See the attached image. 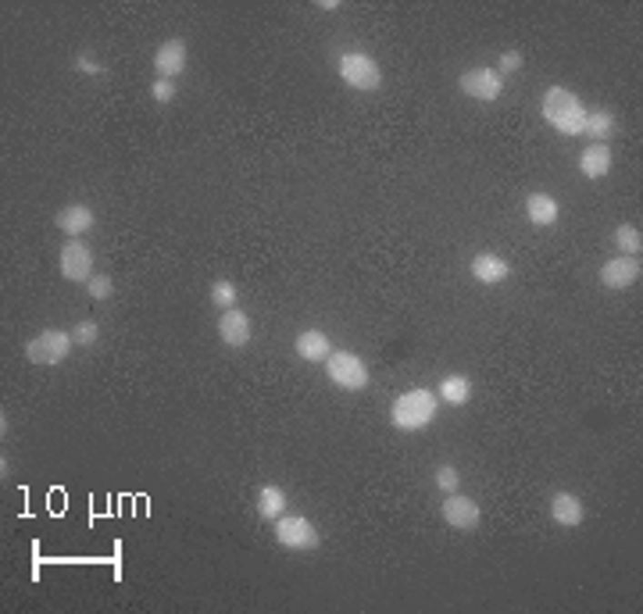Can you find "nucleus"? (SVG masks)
<instances>
[{
  "instance_id": "39448f33",
  "label": "nucleus",
  "mask_w": 643,
  "mask_h": 614,
  "mask_svg": "<svg viewBox=\"0 0 643 614\" xmlns=\"http://www.w3.org/2000/svg\"><path fill=\"white\" fill-rule=\"evenodd\" d=\"M326 376H329L333 386L357 393V389L368 386V365H365L354 350H333V354L326 357Z\"/></svg>"
},
{
  "instance_id": "5701e85b",
  "label": "nucleus",
  "mask_w": 643,
  "mask_h": 614,
  "mask_svg": "<svg viewBox=\"0 0 643 614\" xmlns=\"http://www.w3.org/2000/svg\"><path fill=\"white\" fill-rule=\"evenodd\" d=\"M211 304L222 307V311L236 307V286L229 283V279H218V283L211 286Z\"/></svg>"
},
{
  "instance_id": "20e7f679",
  "label": "nucleus",
  "mask_w": 643,
  "mask_h": 614,
  "mask_svg": "<svg viewBox=\"0 0 643 614\" xmlns=\"http://www.w3.org/2000/svg\"><path fill=\"white\" fill-rule=\"evenodd\" d=\"M72 347H75V339H72V332L65 329H44L36 332L29 343H25V357L33 361V365H61L68 354H72Z\"/></svg>"
},
{
  "instance_id": "7ed1b4c3",
  "label": "nucleus",
  "mask_w": 643,
  "mask_h": 614,
  "mask_svg": "<svg viewBox=\"0 0 643 614\" xmlns=\"http://www.w3.org/2000/svg\"><path fill=\"white\" fill-rule=\"evenodd\" d=\"M340 79L357 94H376L383 86V68L372 54L365 50H347L340 57Z\"/></svg>"
},
{
  "instance_id": "1a4fd4ad",
  "label": "nucleus",
  "mask_w": 643,
  "mask_h": 614,
  "mask_svg": "<svg viewBox=\"0 0 643 614\" xmlns=\"http://www.w3.org/2000/svg\"><path fill=\"white\" fill-rule=\"evenodd\" d=\"M440 515L450 528H457V532H472L479 518H483V511H479V504L472 500V497H461V493H447L444 508H440Z\"/></svg>"
},
{
  "instance_id": "4468645a",
  "label": "nucleus",
  "mask_w": 643,
  "mask_h": 614,
  "mask_svg": "<svg viewBox=\"0 0 643 614\" xmlns=\"http://www.w3.org/2000/svg\"><path fill=\"white\" fill-rule=\"evenodd\" d=\"M218 336H222V343L233 347V350L247 347L250 343V318L240 311V307L222 311V318H218Z\"/></svg>"
},
{
  "instance_id": "b1692460",
  "label": "nucleus",
  "mask_w": 643,
  "mask_h": 614,
  "mask_svg": "<svg viewBox=\"0 0 643 614\" xmlns=\"http://www.w3.org/2000/svg\"><path fill=\"white\" fill-rule=\"evenodd\" d=\"M72 339H75V347H94L100 339V326L94 318H83V322L72 329Z\"/></svg>"
},
{
  "instance_id": "9d476101",
  "label": "nucleus",
  "mask_w": 643,
  "mask_h": 614,
  "mask_svg": "<svg viewBox=\"0 0 643 614\" xmlns=\"http://www.w3.org/2000/svg\"><path fill=\"white\" fill-rule=\"evenodd\" d=\"M640 276H643L640 257H629V254L611 257V261L600 265V283L608 286V289H629V286L640 283Z\"/></svg>"
},
{
  "instance_id": "aec40b11",
  "label": "nucleus",
  "mask_w": 643,
  "mask_h": 614,
  "mask_svg": "<svg viewBox=\"0 0 643 614\" xmlns=\"http://www.w3.org/2000/svg\"><path fill=\"white\" fill-rule=\"evenodd\" d=\"M257 515L265 521H276L286 515V493L279 486H261L257 489Z\"/></svg>"
},
{
  "instance_id": "f3484780",
  "label": "nucleus",
  "mask_w": 643,
  "mask_h": 614,
  "mask_svg": "<svg viewBox=\"0 0 643 614\" xmlns=\"http://www.w3.org/2000/svg\"><path fill=\"white\" fill-rule=\"evenodd\" d=\"M526 215H529V222L537 229H550V226H558L561 207H558V200L550 193H529L526 196Z\"/></svg>"
},
{
  "instance_id": "9b49d317",
  "label": "nucleus",
  "mask_w": 643,
  "mask_h": 614,
  "mask_svg": "<svg viewBox=\"0 0 643 614\" xmlns=\"http://www.w3.org/2000/svg\"><path fill=\"white\" fill-rule=\"evenodd\" d=\"M186 57H190L186 40H165L154 50V75L157 79H179L186 72Z\"/></svg>"
},
{
  "instance_id": "6ab92c4d",
  "label": "nucleus",
  "mask_w": 643,
  "mask_h": 614,
  "mask_svg": "<svg viewBox=\"0 0 643 614\" xmlns=\"http://www.w3.org/2000/svg\"><path fill=\"white\" fill-rule=\"evenodd\" d=\"M437 400L454 404V408L468 404V400H472V378L468 376H444L440 378V386H437Z\"/></svg>"
},
{
  "instance_id": "ddd939ff",
  "label": "nucleus",
  "mask_w": 643,
  "mask_h": 614,
  "mask_svg": "<svg viewBox=\"0 0 643 614\" xmlns=\"http://www.w3.org/2000/svg\"><path fill=\"white\" fill-rule=\"evenodd\" d=\"M294 354L300 361H311V365H326V357L333 354V343L322 329H304L294 339Z\"/></svg>"
},
{
  "instance_id": "4be33fe9",
  "label": "nucleus",
  "mask_w": 643,
  "mask_h": 614,
  "mask_svg": "<svg viewBox=\"0 0 643 614\" xmlns=\"http://www.w3.org/2000/svg\"><path fill=\"white\" fill-rule=\"evenodd\" d=\"M615 247L622 250V254H629V257H640L643 250V237L637 226H618L615 229Z\"/></svg>"
},
{
  "instance_id": "c756f323",
  "label": "nucleus",
  "mask_w": 643,
  "mask_h": 614,
  "mask_svg": "<svg viewBox=\"0 0 643 614\" xmlns=\"http://www.w3.org/2000/svg\"><path fill=\"white\" fill-rule=\"evenodd\" d=\"M318 7H322V11H337L340 4H337V0H318Z\"/></svg>"
},
{
  "instance_id": "2eb2a0df",
  "label": "nucleus",
  "mask_w": 643,
  "mask_h": 614,
  "mask_svg": "<svg viewBox=\"0 0 643 614\" xmlns=\"http://www.w3.org/2000/svg\"><path fill=\"white\" fill-rule=\"evenodd\" d=\"M550 518L558 521V525H565V528H576V525H583L587 518V508H583V500L576 497V493H554L550 497Z\"/></svg>"
},
{
  "instance_id": "a211bd4d",
  "label": "nucleus",
  "mask_w": 643,
  "mask_h": 614,
  "mask_svg": "<svg viewBox=\"0 0 643 614\" xmlns=\"http://www.w3.org/2000/svg\"><path fill=\"white\" fill-rule=\"evenodd\" d=\"M579 172L587 179H604L611 172V146L608 143H590L583 150V157H579Z\"/></svg>"
},
{
  "instance_id": "cd10ccee",
  "label": "nucleus",
  "mask_w": 643,
  "mask_h": 614,
  "mask_svg": "<svg viewBox=\"0 0 643 614\" xmlns=\"http://www.w3.org/2000/svg\"><path fill=\"white\" fill-rule=\"evenodd\" d=\"M518 68H522V50H504L497 72H500V75H511V72H518Z\"/></svg>"
},
{
  "instance_id": "c85d7f7f",
  "label": "nucleus",
  "mask_w": 643,
  "mask_h": 614,
  "mask_svg": "<svg viewBox=\"0 0 643 614\" xmlns=\"http://www.w3.org/2000/svg\"><path fill=\"white\" fill-rule=\"evenodd\" d=\"M75 68H79V72H86V75H104V65H100L97 57H90V54H79V57H75Z\"/></svg>"
},
{
  "instance_id": "423d86ee",
  "label": "nucleus",
  "mask_w": 643,
  "mask_h": 614,
  "mask_svg": "<svg viewBox=\"0 0 643 614\" xmlns=\"http://www.w3.org/2000/svg\"><path fill=\"white\" fill-rule=\"evenodd\" d=\"M276 539L286 550H318V543H322L318 528L304 515H283V518H276Z\"/></svg>"
},
{
  "instance_id": "393cba45",
  "label": "nucleus",
  "mask_w": 643,
  "mask_h": 614,
  "mask_svg": "<svg viewBox=\"0 0 643 614\" xmlns=\"http://www.w3.org/2000/svg\"><path fill=\"white\" fill-rule=\"evenodd\" d=\"M176 94H179V83H176V79H154V83H150V96H154L157 104L176 100Z\"/></svg>"
},
{
  "instance_id": "0eeeda50",
  "label": "nucleus",
  "mask_w": 643,
  "mask_h": 614,
  "mask_svg": "<svg viewBox=\"0 0 643 614\" xmlns=\"http://www.w3.org/2000/svg\"><path fill=\"white\" fill-rule=\"evenodd\" d=\"M57 268L68 283H90L94 279V254L83 239H68L61 247V257H57Z\"/></svg>"
},
{
  "instance_id": "412c9836",
  "label": "nucleus",
  "mask_w": 643,
  "mask_h": 614,
  "mask_svg": "<svg viewBox=\"0 0 643 614\" xmlns=\"http://www.w3.org/2000/svg\"><path fill=\"white\" fill-rule=\"evenodd\" d=\"M615 133V115L611 111H587L583 136H594V143H608Z\"/></svg>"
},
{
  "instance_id": "6e6552de",
  "label": "nucleus",
  "mask_w": 643,
  "mask_h": 614,
  "mask_svg": "<svg viewBox=\"0 0 643 614\" xmlns=\"http://www.w3.org/2000/svg\"><path fill=\"white\" fill-rule=\"evenodd\" d=\"M461 94L472 96V100H483V104H494L504 94V75L494 72V68H468L461 75Z\"/></svg>"
},
{
  "instance_id": "bb28decb",
  "label": "nucleus",
  "mask_w": 643,
  "mask_h": 614,
  "mask_svg": "<svg viewBox=\"0 0 643 614\" xmlns=\"http://www.w3.org/2000/svg\"><path fill=\"white\" fill-rule=\"evenodd\" d=\"M437 486H440L444 493H457V486H461L457 468H454V465H440V468H437Z\"/></svg>"
},
{
  "instance_id": "f03ea898",
  "label": "nucleus",
  "mask_w": 643,
  "mask_h": 614,
  "mask_svg": "<svg viewBox=\"0 0 643 614\" xmlns=\"http://www.w3.org/2000/svg\"><path fill=\"white\" fill-rule=\"evenodd\" d=\"M390 418H394V426L400 432H418V428H426L433 418H437V393L433 389H407V393H400L394 400V408H390Z\"/></svg>"
},
{
  "instance_id": "a878e982",
  "label": "nucleus",
  "mask_w": 643,
  "mask_h": 614,
  "mask_svg": "<svg viewBox=\"0 0 643 614\" xmlns=\"http://www.w3.org/2000/svg\"><path fill=\"white\" fill-rule=\"evenodd\" d=\"M86 289H90V297H94V300H107V297L115 293V279H111V276H104V272H97V276L86 283Z\"/></svg>"
},
{
  "instance_id": "dca6fc26",
  "label": "nucleus",
  "mask_w": 643,
  "mask_h": 614,
  "mask_svg": "<svg viewBox=\"0 0 643 614\" xmlns=\"http://www.w3.org/2000/svg\"><path fill=\"white\" fill-rule=\"evenodd\" d=\"M511 276V265L500 257V254H476L472 257V279L476 283H483V286H497V283H504Z\"/></svg>"
},
{
  "instance_id": "f8f14e48",
  "label": "nucleus",
  "mask_w": 643,
  "mask_h": 614,
  "mask_svg": "<svg viewBox=\"0 0 643 614\" xmlns=\"http://www.w3.org/2000/svg\"><path fill=\"white\" fill-rule=\"evenodd\" d=\"M54 226L72 239L86 237V233L94 229V207H86V204H68V207H61V211L54 215Z\"/></svg>"
},
{
  "instance_id": "f257e3e1",
  "label": "nucleus",
  "mask_w": 643,
  "mask_h": 614,
  "mask_svg": "<svg viewBox=\"0 0 643 614\" xmlns=\"http://www.w3.org/2000/svg\"><path fill=\"white\" fill-rule=\"evenodd\" d=\"M544 118L550 122V129H558L561 136H583V126H587V104L572 90L565 86H550L544 94V104H540Z\"/></svg>"
}]
</instances>
